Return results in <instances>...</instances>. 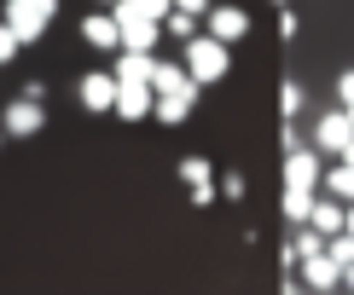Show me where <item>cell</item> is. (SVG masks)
Segmentation results:
<instances>
[{
    "instance_id": "4",
    "label": "cell",
    "mask_w": 354,
    "mask_h": 295,
    "mask_svg": "<svg viewBox=\"0 0 354 295\" xmlns=\"http://www.w3.org/2000/svg\"><path fill=\"white\" fill-rule=\"evenodd\" d=\"M319 180H326V168H319V145H297V151H285V185L314 191Z\"/></svg>"
},
{
    "instance_id": "2",
    "label": "cell",
    "mask_w": 354,
    "mask_h": 295,
    "mask_svg": "<svg viewBox=\"0 0 354 295\" xmlns=\"http://www.w3.org/2000/svg\"><path fill=\"white\" fill-rule=\"evenodd\" d=\"M53 18H58V0H6V23L18 29L24 47H35V41L53 29Z\"/></svg>"
},
{
    "instance_id": "16",
    "label": "cell",
    "mask_w": 354,
    "mask_h": 295,
    "mask_svg": "<svg viewBox=\"0 0 354 295\" xmlns=\"http://www.w3.org/2000/svg\"><path fill=\"white\" fill-rule=\"evenodd\" d=\"M308 214H314V191H302V185H285V220H290V226H302Z\"/></svg>"
},
{
    "instance_id": "5",
    "label": "cell",
    "mask_w": 354,
    "mask_h": 295,
    "mask_svg": "<svg viewBox=\"0 0 354 295\" xmlns=\"http://www.w3.org/2000/svg\"><path fill=\"white\" fill-rule=\"evenodd\" d=\"M0 128H6L12 139H29V134L47 128V110H41V99H12L6 116H0Z\"/></svg>"
},
{
    "instance_id": "1",
    "label": "cell",
    "mask_w": 354,
    "mask_h": 295,
    "mask_svg": "<svg viewBox=\"0 0 354 295\" xmlns=\"http://www.w3.org/2000/svg\"><path fill=\"white\" fill-rule=\"evenodd\" d=\"M186 70H192V81H198V87L221 81V76L232 70L227 41H215V35H192V41H186Z\"/></svg>"
},
{
    "instance_id": "21",
    "label": "cell",
    "mask_w": 354,
    "mask_h": 295,
    "mask_svg": "<svg viewBox=\"0 0 354 295\" xmlns=\"http://www.w3.org/2000/svg\"><path fill=\"white\" fill-rule=\"evenodd\" d=\"M279 110H285V116H297V110H302V87H297V81H285V93H279Z\"/></svg>"
},
{
    "instance_id": "24",
    "label": "cell",
    "mask_w": 354,
    "mask_h": 295,
    "mask_svg": "<svg viewBox=\"0 0 354 295\" xmlns=\"http://www.w3.org/2000/svg\"><path fill=\"white\" fill-rule=\"evenodd\" d=\"M221 197L239 203V197H244V174H227V180H221Z\"/></svg>"
},
{
    "instance_id": "12",
    "label": "cell",
    "mask_w": 354,
    "mask_h": 295,
    "mask_svg": "<svg viewBox=\"0 0 354 295\" xmlns=\"http://www.w3.org/2000/svg\"><path fill=\"white\" fill-rule=\"evenodd\" d=\"M192 105H198V87H192V93H157V105H151V116L163 128H180L186 116H192Z\"/></svg>"
},
{
    "instance_id": "3",
    "label": "cell",
    "mask_w": 354,
    "mask_h": 295,
    "mask_svg": "<svg viewBox=\"0 0 354 295\" xmlns=\"http://www.w3.org/2000/svg\"><path fill=\"white\" fill-rule=\"evenodd\" d=\"M348 139H354V116L337 105V110H326L314 122V145H319V156H343L348 151Z\"/></svg>"
},
{
    "instance_id": "8",
    "label": "cell",
    "mask_w": 354,
    "mask_h": 295,
    "mask_svg": "<svg viewBox=\"0 0 354 295\" xmlns=\"http://www.w3.org/2000/svg\"><path fill=\"white\" fill-rule=\"evenodd\" d=\"M76 93H82V105H87V110H99V116L116 110V76H111V70H87Z\"/></svg>"
},
{
    "instance_id": "26",
    "label": "cell",
    "mask_w": 354,
    "mask_h": 295,
    "mask_svg": "<svg viewBox=\"0 0 354 295\" xmlns=\"http://www.w3.org/2000/svg\"><path fill=\"white\" fill-rule=\"evenodd\" d=\"M343 162H354V139H348V151H343Z\"/></svg>"
},
{
    "instance_id": "6",
    "label": "cell",
    "mask_w": 354,
    "mask_h": 295,
    "mask_svg": "<svg viewBox=\"0 0 354 295\" xmlns=\"http://www.w3.org/2000/svg\"><path fill=\"white\" fill-rule=\"evenodd\" d=\"M203 29H209L215 41H227V47H232V41L250 35V12H244V6H209V12H203Z\"/></svg>"
},
{
    "instance_id": "19",
    "label": "cell",
    "mask_w": 354,
    "mask_h": 295,
    "mask_svg": "<svg viewBox=\"0 0 354 295\" xmlns=\"http://www.w3.org/2000/svg\"><path fill=\"white\" fill-rule=\"evenodd\" d=\"M180 180H186V185H209V162H203V156H186V162H180Z\"/></svg>"
},
{
    "instance_id": "28",
    "label": "cell",
    "mask_w": 354,
    "mask_h": 295,
    "mask_svg": "<svg viewBox=\"0 0 354 295\" xmlns=\"http://www.w3.org/2000/svg\"><path fill=\"white\" fill-rule=\"evenodd\" d=\"M105 6H116V0H105Z\"/></svg>"
},
{
    "instance_id": "17",
    "label": "cell",
    "mask_w": 354,
    "mask_h": 295,
    "mask_svg": "<svg viewBox=\"0 0 354 295\" xmlns=\"http://www.w3.org/2000/svg\"><path fill=\"white\" fill-rule=\"evenodd\" d=\"M326 191H331V197H343V203H354V162L326 168Z\"/></svg>"
},
{
    "instance_id": "20",
    "label": "cell",
    "mask_w": 354,
    "mask_h": 295,
    "mask_svg": "<svg viewBox=\"0 0 354 295\" xmlns=\"http://www.w3.org/2000/svg\"><path fill=\"white\" fill-rule=\"evenodd\" d=\"M18 47H24V41H18V29L0 18V64H12V58H18Z\"/></svg>"
},
{
    "instance_id": "25",
    "label": "cell",
    "mask_w": 354,
    "mask_h": 295,
    "mask_svg": "<svg viewBox=\"0 0 354 295\" xmlns=\"http://www.w3.org/2000/svg\"><path fill=\"white\" fill-rule=\"evenodd\" d=\"M174 12H192V18H203V12H209V0H174Z\"/></svg>"
},
{
    "instance_id": "29",
    "label": "cell",
    "mask_w": 354,
    "mask_h": 295,
    "mask_svg": "<svg viewBox=\"0 0 354 295\" xmlns=\"http://www.w3.org/2000/svg\"><path fill=\"white\" fill-rule=\"evenodd\" d=\"M348 116H354V110H348Z\"/></svg>"
},
{
    "instance_id": "10",
    "label": "cell",
    "mask_w": 354,
    "mask_h": 295,
    "mask_svg": "<svg viewBox=\"0 0 354 295\" xmlns=\"http://www.w3.org/2000/svg\"><path fill=\"white\" fill-rule=\"evenodd\" d=\"M308 226H319L326 238H337V232L348 226V203H343V197H331V191H326V197H314V214H308Z\"/></svg>"
},
{
    "instance_id": "15",
    "label": "cell",
    "mask_w": 354,
    "mask_h": 295,
    "mask_svg": "<svg viewBox=\"0 0 354 295\" xmlns=\"http://www.w3.org/2000/svg\"><path fill=\"white\" fill-rule=\"evenodd\" d=\"M151 70H157L151 52H128L122 47V58H116V81H151Z\"/></svg>"
},
{
    "instance_id": "7",
    "label": "cell",
    "mask_w": 354,
    "mask_h": 295,
    "mask_svg": "<svg viewBox=\"0 0 354 295\" xmlns=\"http://www.w3.org/2000/svg\"><path fill=\"white\" fill-rule=\"evenodd\" d=\"M151 105H157L151 81H116V116H122V122H145Z\"/></svg>"
},
{
    "instance_id": "11",
    "label": "cell",
    "mask_w": 354,
    "mask_h": 295,
    "mask_svg": "<svg viewBox=\"0 0 354 295\" xmlns=\"http://www.w3.org/2000/svg\"><path fill=\"white\" fill-rule=\"evenodd\" d=\"M116 29H122V47L128 52H151L157 35H163V23H151V18H116Z\"/></svg>"
},
{
    "instance_id": "22",
    "label": "cell",
    "mask_w": 354,
    "mask_h": 295,
    "mask_svg": "<svg viewBox=\"0 0 354 295\" xmlns=\"http://www.w3.org/2000/svg\"><path fill=\"white\" fill-rule=\"evenodd\" d=\"M337 105L354 110V70H343V76H337Z\"/></svg>"
},
{
    "instance_id": "23",
    "label": "cell",
    "mask_w": 354,
    "mask_h": 295,
    "mask_svg": "<svg viewBox=\"0 0 354 295\" xmlns=\"http://www.w3.org/2000/svg\"><path fill=\"white\" fill-rule=\"evenodd\" d=\"M215 197H221V185H215V180H209V185H192V203H198V209H209Z\"/></svg>"
},
{
    "instance_id": "13",
    "label": "cell",
    "mask_w": 354,
    "mask_h": 295,
    "mask_svg": "<svg viewBox=\"0 0 354 295\" xmlns=\"http://www.w3.org/2000/svg\"><path fill=\"white\" fill-rule=\"evenodd\" d=\"M192 70L186 64H169V58H157V70H151V93H192Z\"/></svg>"
},
{
    "instance_id": "18",
    "label": "cell",
    "mask_w": 354,
    "mask_h": 295,
    "mask_svg": "<svg viewBox=\"0 0 354 295\" xmlns=\"http://www.w3.org/2000/svg\"><path fill=\"white\" fill-rule=\"evenodd\" d=\"M163 35L192 41V35H198V18H192V12H169V18H163Z\"/></svg>"
},
{
    "instance_id": "27",
    "label": "cell",
    "mask_w": 354,
    "mask_h": 295,
    "mask_svg": "<svg viewBox=\"0 0 354 295\" xmlns=\"http://www.w3.org/2000/svg\"><path fill=\"white\" fill-rule=\"evenodd\" d=\"M0 139H6V128H0Z\"/></svg>"
},
{
    "instance_id": "9",
    "label": "cell",
    "mask_w": 354,
    "mask_h": 295,
    "mask_svg": "<svg viewBox=\"0 0 354 295\" xmlns=\"http://www.w3.org/2000/svg\"><path fill=\"white\" fill-rule=\"evenodd\" d=\"M302 284L308 289H337V284H343V261H337L331 249H326V255H308L302 261Z\"/></svg>"
},
{
    "instance_id": "14",
    "label": "cell",
    "mask_w": 354,
    "mask_h": 295,
    "mask_svg": "<svg viewBox=\"0 0 354 295\" xmlns=\"http://www.w3.org/2000/svg\"><path fill=\"white\" fill-rule=\"evenodd\" d=\"M87 47H122V29H116V12H93V18L82 23Z\"/></svg>"
}]
</instances>
